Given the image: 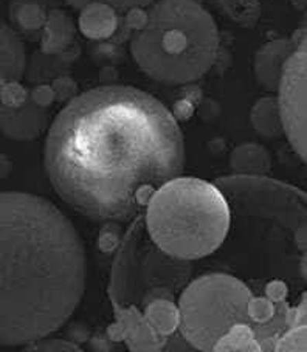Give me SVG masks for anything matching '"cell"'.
I'll use <instances>...</instances> for the list:
<instances>
[{"label":"cell","instance_id":"cell-22","mask_svg":"<svg viewBox=\"0 0 307 352\" xmlns=\"http://www.w3.org/2000/svg\"><path fill=\"white\" fill-rule=\"evenodd\" d=\"M56 54H45L42 53V56H34L33 58V65L32 70L28 74V80L33 82H42L45 80H50V78H58L59 75V67L55 63Z\"/></svg>","mask_w":307,"mask_h":352},{"label":"cell","instance_id":"cell-4","mask_svg":"<svg viewBox=\"0 0 307 352\" xmlns=\"http://www.w3.org/2000/svg\"><path fill=\"white\" fill-rule=\"evenodd\" d=\"M143 216L157 245L186 261L202 259L218 250L231 222L230 206L218 186L180 175L152 194Z\"/></svg>","mask_w":307,"mask_h":352},{"label":"cell","instance_id":"cell-5","mask_svg":"<svg viewBox=\"0 0 307 352\" xmlns=\"http://www.w3.org/2000/svg\"><path fill=\"white\" fill-rule=\"evenodd\" d=\"M192 275V261L171 256L157 245L143 213L132 219L112 265L109 298L117 309L143 311L154 300L176 301Z\"/></svg>","mask_w":307,"mask_h":352},{"label":"cell","instance_id":"cell-24","mask_svg":"<svg viewBox=\"0 0 307 352\" xmlns=\"http://www.w3.org/2000/svg\"><path fill=\"white\" fill-rule=\"evenodd\" d=\"M64 2L78 10H81L82 7H86L87 3H93V2L107 3L115 10H130V8L148 7V5L152 3L154 0H64Z\"/></svg>","mask_w":307,"mask_h":352},{"label":"cell","instance_id":"cell-17","mask_svg":"<svg viewBox=\"0 0 307 352\" xmlns=\"http://www.w3.org/2000/svg\"><path fill=\"white\" fill-rule=\"evenodd\" d=\"M250 121L255 131L262 137L280 138L284 135L278 100L273 95L264 96L255 102L250 112Z\"/></svg>","mask_w":307,"mask_h":352},{"label":"cell","instance_id":"cell-28","mask_svg":"<svg viewBox=\"0 0 307 352\" xmlns=\"http://www.w3.org/2000/svg\"><path fill=\"white\" fill-rule=\"evenodd\" d=\"M28 98L32 100L36 106H39L42 109L50 107L53 102L56 101V96H55V92H53L52 86H48L45 82H41L30 90Z\"/></svg>","mask_w":307,"mask_h":352},{"label":"cell","instance_id":"cell-14","mask_svg":"<svg viewBox=\"0 0 307 352\" xmlns=\"http://www.w3.org/2000/svg\"><path fill=\"white\" fill-rule=\"evenodd\" d=\"M41 48L45 54H62L73 44L75 25L71 17L59 8L50 10L41 30Z\"/></svg>","mask_w":307,"mask_h":352},{"label":"cell","instance_id":"cell-1","mask_svg":"<svg viewBox=\"0 0 307 352\" xmlns=\"http://www.w3.org/2000/svg\"><path fill=\"white\" fill-rule=\"evenodd\" d=\"M44 163L53 190L76 213L123 223L182 175L185 142L152 95L107 84L67 101L48 131Z\"/></svg>","mask_w":307,"mask_h":352},{"label":"cell","instance_id":"cell-25","mask_svg":"<svg viewBox=\"0 0 307 352\" xmlns=\"http://www.w3.org/2000/svg\"><path fill=\"white\" fill-rule=\"evenodd\" d=\"M28 98V90L19 82H10L0 90V102L10 107H17Z\"/></svg>","mask_w":307,"mask_h":352},{"label":"cell","instance_id":"cell-26","mask_svg":"<svg viewBox=\"0 0 307 352\" xmlns=\"http://www.w3.org/2000/svg\"><path fill=\"white\" fill-rule=\"evenodd\" d=\"M120 223L115 222H107L102 227L98 239V245L102 252H112L113 248H117L122 242V232L118 228Z\"/></svg>","mask_w":307,"mask_h":352},{"label":"cell","instance_id":"cell-18","mask_svg":"<svg viewBox=\"0 0 307 352\" xmlns=\"http://www.w3.org/2000/svg\"><path fill=\"white\" fill-rule=\"evenodd\" d=\"M143 317L148 324L159 333L168 338L179 329V307L171 300H154L143 307Z\"/></svg>","mask_w":307,"mask_h":352},{"label":"cell","instance_id":"cell-9","mask_svg":"<svg viewBox=\"0 0 307 352\" xmlns=\"http://www.w3.org/2000/svg\"><path fill=\"white\" fill-rule=\"evenodd\" d=\"M115 323L107 332L115 342H124L130 351H160L166 343L165 337H160L144 320L143 312L137 307H113Z\"/></svg>","mask_w":307,"mask_h":352},{"label":"cell","instance_id":"cell-27","mask_svg":"<svg viewBox=\"0 0 307 352\" xmlns=\"http://www.w3.org/2000/svg\"><path fill=\"white\" fill-rule=\"evenodd\" d=\"M53 92H55V96L58 101H70L73 96H76V82L71 80L67 75H59L58 78L53 80L52 84Z\"/></svg>","mask_w":307,"mask_h":352},{"label":"cell","instance_id":"cell-10","mask_svg":"<svg viewBox=\"0 0 307 352\" xmlns=\"http://www.w3.org/2000/svg\"><path fill=\"white\" fill-rule=\"evenodd\" d=\"M306 39V30H298L292 38L275 39L264 44L255 56V76L269 92H276L286 60L301 41Z\"/></svg>","mask_w":307,"mask_h":352},{"label":"cell","instance_id":"cell-23","mask_svg":"<svg viewBox=\"0 0 307 352\" xmlns=\"http://www.w3.org/2000/svg\"><path fill=\"white\" fill-rule=\"evenodd\" d=\"M27 351H39V352H47V351H75L81 352V348L73 342H69V340L62 338H50V337H42L34 340V342L27 344Z\"/></svg>","mask_w":307,"mask_h":352},{"label":"cell","instance_id":"cell-3","mask_svg":"<svg viewBox=\"0 0 307 352\" xmlns=\"http://www.w3.org/2000/svg\"><path fill=\"white\" fill-rule=\"evenodd\" d=\"M218 52V25L194 0H157L130 41L135 64L170 86L197 81L212 69Z\"/></svg>","mask_w":307,"mask_h":352},{"label":"cell","instance_id":"cell-11","mask_svg":"<svg viewBox=\"0 0 307 352\" xmlns=\"http://www.w3.org/2000/svg\"><path fill=\"white\" fill-rule=\"evenodd\" d=\"M47 109L36 106L30 98L17 107H10L0 102V132L5 137L17 142H30L38 138L47 129Z\"/></svg>","mask_w":307,"mask_h":352},{"label":"cell","instance_id":"cell-31","mask_svg":"<svg viewBox=\"0 0 307 352\" xmlns=\"http://www.w3.org/2000/svg\"><path fill=\"white\" fill-rule=\"evenodd\" d=\"M194 2H197V3H201V2H202V0H194Z\"/></svg>","mask_w":307,"mask_h":352},{"label":"cell","instance_id":"cell-15","mask_svg":"<svg viewBox=\"0 0 307 352\" xmlns=\"http://www.w3.org/2000/svg\"><path fill=\"white\" fill-rule=\"evenodd\" d=\"M118 27V17L115 8L111 5L93 2L87 3L81 8L80 16V28L84 36L89 39H107L115 33Z\"/></svg>","mask_w":307,"mask_h":352},{"label":"cell","instance_id":"cell-6","mask_svg":"<svg viewBox=\"0 0 307 352\" xmlns=\"http://www.w3.org/2000/svg\"><path fill=\"white\" fill-rule=\"evenodd\" d=\"M249 287L227 273H208L186 284L179 295V329L186 343L213 351L216 342L238 323L249 324Z\"/></svg>","mask_w":307,"mask_h":352},{"label":"cell","instance_id":"cell-12","mask_svg":"<svg viewBox=\"0 0 307 352\" xmlns=\"http://www.w3.org/2000/svg\"><path fill=\"white\" fill-rule=\"evenodd\" d=\"M25 64V47L21 34L0 21V90L10 82L22 80Z\"/></svg>","mask_w":307,"mask_h":352},{"label":"cell","instance_id":"cell-7","mask_svg":"<svg viewBox=\"0 0 307 352\" xmlns=\"http://www.w3.org/2000/svg\"><path fill=\"white\" fill-rule=\"evenodd\" d=\"M238 222L269 223L306 253L307 197L299 188L264 175H228L214 180Z\"/></svg>","mask_w":307,"mask_h":352},{"label":"cell","instance_id":"cell-20","mask_svg":"<svg viewBox=\"0 0 307 352\" xmlns=\"http://www.w3.org/2000/svg\"><path fill=\"white\" fill-rule=\"evenodd\" d=\"M230 19L244 28H251L261 17L260 0H214Z\"/></svg>","mask_w":307,"mask_h":352},{"label":"cell","instance_id":"cell-29","mask_svg":"<svg viewBox=\"0 0 307 352\" xmlns=\"http://www.w3.org/2000/svg\"><path fill=\"white\" fill-rule=\"evenodd\" d=\"M129 13L126 16V23H128V27L130 28H141L144 21H146V13L141 8H130L128 10Z\"/></svg>","mask_w":307,"mask_h":352},{"label":"cell","instance_id":"cell-16","mask_svg":"<svg viewBox=\"0 0 307 352\" xmlns=\"http://www.w3.org/2000/svg\"><path fill=\"white\" fill-rule=\"evenodd\" d=\"M230 168L238 174L264 175L272 169V157L258 143H242L230 154Z\"/></svg>","mask_w":307,"mask_h":352},{"label":"cell","instance_id":"cell-21","mask_svg":"<svg viewBox=\"0 0 307 352\" xmlns=\"http://www.w3.org/2000/svg\"><path fill=\"white\" fill-rule=\"evenodd\" d=\"M306 323L303 324H293L291 329H286L281 336L276 338L273 349L284 352V351H295V352H304L307 348L306 343Z\"/></svg>","mask_w":307,"mask_h":352},{"label":"cell","instance_id":"cell-2","mask_svg":"<svg viewBox=\"0 0 307 352\" xmlns=\"http://www.w3.org/2000/svg\"><path fill=\"white\" fill-rule=\"evenodd\" d=\"M86 275L82 241L55 204L0 192V346H27L67 323Z\"/></svg>","mask_w":307,"mask_h":352},{"label":"cell","instance_id":"cell-30","mask_svg":"<svg viewBox=\"0 0 307 352\" xmlns=\"http://www.w3.org/2000/svg\"><path fill=\"white\" fill-rule=\"evenodd\" d=\"M11 171H13V162L8 155L0 154V180L7 179Z\"/></svg>","mask_w":307,"mask_h":352},{"label":"cell","instance_id":"cell-19","mask_svg":"<svg viewBox=\"0 0 307 352\" xmlns=\"http://www.w3.org/2000/svg\"><path fill=\"white\" fill-rule=\"evenodd\" d=\"M213 351H262L261 344L253 332L251 327L247 323H238L230 327L224 336H222Z\"/></svg>","mask_w":307,"mask_h":352},{"label":"cell","instance_id":"cell-8","mask_svg":"<svg viewBox=\"0 0 307 352\" xmlns=\"http://www.w3.org/2000/svg\"><path fill=\"white\" fill-rule=\"evenodd\" d=\"M306 39L301 41L286 60L278 84V107L282 129L299 159L306 162Z\"/></svg>","mask_w":307,"mask_h":352},{"label":"cell","instance_id":"cell-13","mask_svg":"<svg viewBox=\"0 0 307 352\" xmlns=\"http://www.w3.org/2000/svg\"><path fill=\"white\" fill-rule=\"evenodd\" d=\"M58 8V0H10L8 16L17 33L39 39L50 10Z\"/></svg>","mask_w":307,"mask_h":352}]
</instances>
